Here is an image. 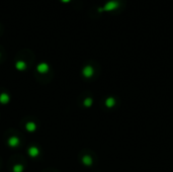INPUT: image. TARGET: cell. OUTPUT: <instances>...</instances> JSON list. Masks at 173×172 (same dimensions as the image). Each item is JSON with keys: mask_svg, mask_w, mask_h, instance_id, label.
<instances>
[{"mask_svg": "<svg viewBox=\"0 0 173 172\" xmlns=\"http://www.w3.org/2000/svg\"><path fill=\"white\" fill-rule=\"evenodd\" d=\"M120 6H122V2L120 0H109L104 4V6L102 8L98 9V11L99 12H101V11H114L118 9Z\"/></svg>", "mask_w": 173, "mask_h": 172, "instance_id": "6da1fadb", "label": "cell"}, {"mask_svg": "<svg viewBox=\"0 0 173 172\" xmlns=\"http://www.w3.org/2000/svg\"><path fill=\"white\" fill-rule=\"evenodd\" d=\"M8 144L11 146V147H16V146H18V144H19V139L17 138V137H12V138L9 139Z\"/></svg>", "mask_w": 173, "mask_h": 172, "instance_id": "7a4b0ae2", "label": "cell"}, {"mask_svg": "<svg viewBox=\"0 0 173 172\" xmlns=\"http://www.w3.org/2000/svg\"><path fill=\"white\" fill-rule=\"evenodd\" d=\"M48 70H49V66L47 65L46 63H42L38 66V71L40 72V73H46Z\"/></svg>", "mask_w": 173, "mask_h": 172, "instance_id": "3957f363", "label": "cell"}, {"mask_svg": "<svg viewBox=\"0 0 173 172\" xmlns=\"http://www.w3.org/2000/svg\"><path fill=\"white\" fill-rule=\"evenodd\" d=\"M28 152H30V155L32 156V157H36V156L39 155V149L36 147H30V150H28Z\"/></svg>", "mask_w": 173, "mask_h": 172, "instance_id": "277c9868", "label": "cell"}, {"mask_svg": "<svg viewBox=\"0 0 173 172\" xmlns=\"http://www.w3.org/2000/svg\"><path fill=\"white\" fill-rule=\"evenodd\" d=\"M9 101V96L7 94H2L0 95V102L3 103V104H5V103H7Z\"/></svg>", "mask_w": 173, "mask_h": 172, "instance_id": "5b68a950", "label": "cell"}, {"mask_svg": "<svg viewBox=\"0 0 173 172\" xmlns=\"http://www.w3.org/2000/svg\"><path fill=\"white\" fill-rule=\"evenodd\" d=\"M15 67H16L18 70H23V69H26V63H24V62L19 61V62H17V63H16V65H15Z\"/></svg>", "mask_w": 173, "mask_h": 172, "instance_id": "8992f818", "label": "cell"}, {"mask_svg": "<svg viewBox=\"0 0 173 172\" xmlns=\"http://www.w3.org/2000/svg\"><path fill=\"white\" fill-rule=\"evenodd\" d=\"M36 125H34V123H28V125H26V129L28 130V132H34V130H36Z\"/></svg>", "mask_w": 173, "mask_h": 172, "instance_id": "52a82bcc", "label": "cell"}, {"mask_svg": "<svg viewBox=\"0 0 173 172\" xmlns=\"http://www.w3.org/2000/svg\"><path fill=\"white\" fill-rule=\"evenodd\" d=\"M22 169H23V167L21 165H16V166H14V168H13L14 172H21Z\"/></svg>", "mask_w": 173, "mask_h": 172, "instance_id": "ba28073f", "label": "cell"}, {"mask_svg": "<svg viewBox=\"0 0 173 172\" xmlns=\"http://www.w3.org/2000/svg\"><path fill=\"white\" fill-rule=\"evenodd\" d=\"M61 1H62L63 3H69L70 1H71V0H61Z\"/></svg>", "mask_w": 173, "mask_h": 172, "instance_id": "9c48e42d", "label": "cell"}]
</instances>
